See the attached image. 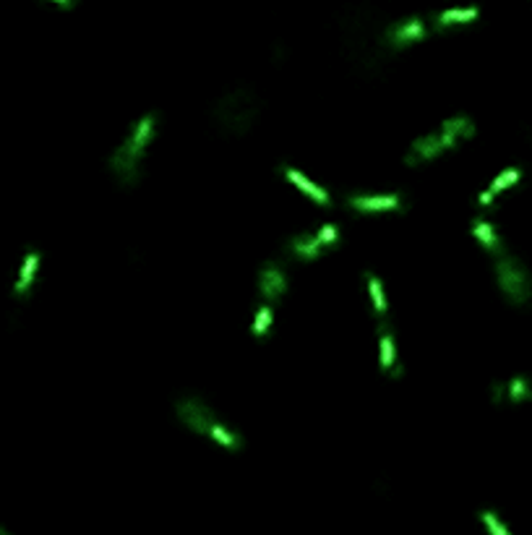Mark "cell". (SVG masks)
Listing matches in <instances>:
<instances>
[{
    "label": "cell",
    "instance_id": "obj_11",
    "mask_svg": "<svg viewBox=\"0 0 532 535\" xmlns=\"http://www.w3.org/2000/svg\"><path fill=\"white\" fill-rule=\"evenodd\" d=\"M493 400L501 402V400H509L511 405H522L532 400V381L524 379V376H514L509 379L506 384H496L493 387Z\"/></svg>",
    "mask_w": 532,
    "mask_h": 535
},
{
    "label": "cell",
    "instance_id": "obj_19",
    "mask_svg": "<svg viewBox=\"0 0 532 535\" xmlns=\"http://www.w3.org/2000/svg\"><path fill=\"white\" fill-rule=\"evenodd\" d=\"M480 520H483V525L488 527V533L491 535H511L506 530V525L501 523L493 512H483V514H480Z\"/></svg>",
    "mask_w": 532,
    "mask_h": 535
},
{
    "label": "cell",
    "instance_id": "obj_12",
    "mask_svg": "<svg viewBox=\"0 0 532 535\" xmlns=\"http://www.w3.org/2000/svg\"><path fill=\"white\" fill-rule=\"evenodd\" d=\"M522 180V170L520 167H506L504 173H498L496 178L491 180V186L477 196V204L480 206H493V202H496V196L498 193H504L506 188H511V186H517Z\"/></svg>",
    "mask_w": 532,
    "mask_h": 535
},
{
    "label": "cell",
    "instance_id": "obj_14",
    "mask_svg": "<svg viewBox=\"0 0 532 535\" xmlns=\"http://www.w3.org/2000/svg\"><path fill=\"white\" fill-rule=\"evenodd\" d=\"M379 363L384 373H400V356H397V340H394V332L389 327H381L379 334Z\"/></svg>",
    "mask_w": 532,
    "mask_h": 535
},
{
    "label": "cell",
    "instance_id": "obj_8",
    "mask_svg": "<svg viewBox=\"0 0 532 535\" xmlns=\"http://www.w3.org/2000/svg\"><path fill=\"white\" fill-rule=\"evenodd\" d=\"M347 206L357 214H389L402 209V199L397 193H353Z\"/></svg>",
    "mask_w": 532,
    "mask_h": 535
},
{
    "label": "cell",
    "instance_id": "obj_4",
    "mask_svg": "<svg viewBox=\"0 0 532 535\" xmlns=\"http://www.w3.org/2000/svg\"><path fill=\"white\" fill-rule=\"evenodd\" d=\"M496 282L501 287V293L511 306H527L532 300V277L527 272V266L511 256V253H498L496 256Z\"/></svg>",
    "mask_w": 532,
    "mask_h": 535
},
{
    "label": "cell",
    "instance_id": "obj_15",
    "mask_svg": "<svg viewBox=\"0 0 532 535\" xmlns=\"http://www.w3.org/2000/svg\"><path fill=\"white\" fill-rule=\"evenodd\" d=\"M470 230H473L475 240H477V243H480L488 253H493V256L504 253V240H501V235H498L496 225H491V222L483 220V217H475Z\"/></svg>",
    "mask_w": 532,
    "mask_h": 535
},
{
    "label": "cell",
    "instance_id": "obj_20",
    "mask_svg": "<svg viewBox=\"0 0 532 535\" xmlns=\"http://www.w3.org/2000/svg\"><path fill=\"white\" fill-rule=\"evenodd\" d=\"M50 3H55L60 8H73V0H50Z\"/></svg>",
    "mask_w": 532,
    "mask_h": 535
},
{
    "label": "cell",
    "instance_id": "obj_9",
    "mask_svg": "<svg viewBox=\"0 0 532 535\" xmlns=\"http://www.w3.org/2000/svg\"><path fill=\"white\" fill-rule=\"evenodd\" d=\"M326 251L329 249L324 246L319 230H303L287 240V253L297 262H319Z\"/></svg>",
    "mask_w": 532,
    "mask_h": 535
},
{
    "label": "cell",
    "instance_id": "obj_18",
    "mask_svg": "<svg viewBox=\"0 0 532 535\" xmlns=\"http://www.w3.org/2000/svg\"><path fill=\"white\" fill-rule=\"evenodd\" d=\"M274 327V309L272 303H261L256 313H253V321H250V334L256 337V340H266L269 332H272Z\"/></svg>",
    "mask_w": 532,
    "mask_h": 535
},
{
    "label": "cell",
    "instance_id": "obj_6",
    "mask_svg": "<svg viewBox=\"0 0 532 535\" xmlns=\"http://www.w3.org/2000/svg\"><path fill=\"white\" fill-rule=\"evenodd\" d=\"M428 35H431V26H428L426 19L410 16V19H402V21H397V24H391L386 29V45L394 50H404L428 39Z\"/></svg>",
    "mask_w": 532,
    "mask_h": 535
},
{
    "label": "cell",
    "instance_id": "obj_10",
    "mask_svg": "<svg viewBox=\"0 0 532 535\" xmlns=\"http://www.w3.org/2000/svg\"><path fill=\"white\" fill-rule=\"evenodd\" d=\"M282 175H284V180H287V183H293L300 193H306L313 204H319V206H329L331 204L329 191L324 188V186H319V183H313V180L308 178L306 173H300L297 167H284Z\"/></svg>",
    "mask_w": 532,
    "mask_h": 535
},
{
    "label": "cell",
    "instance_id": "obj_17",
    "mask_svg": "<svg viewBox=\"0 0 532 535\" xmlns=\"http://www.w3.org/2000/svg\"><path fill=\"white\" fill-rule=\"evenodd\" d=\"M366 287H368V298H371V306H373V313L376 316H386V311H389V300H386V290H384V282H381V277L376 274H366Z\"/></svg>",
    "mask_w": 532,
    "mask_h": 535
},
{
    "label": "cell",
    "instance_id": "obj_7",
    "mask_svg": "<svg viewBox=\"0 0 532 535\" xmlns=\"http://www.w3.org/2000/svg\"><path fill=\"white\" fill-rule=\"evenodd\" d=\"M290 290V277L279 262H266L259 269V295L264 303H279Z\"/></svg>",
    "mask_w": 532,
    "mask_h": 535
},
{
    "label": "cell",
    "instance_id": "obj_21",
    "mask_svg": "<svg viewBox=\"0 0 532 535\" xmlns=\"http://www.w3.org/2000/svg\"><path fill=\"white\" fill-rule=\"evenodd\" d=\"M0 535H8V533H6V530H3V527H0Z\"/></svg>",
    "mask_w": 532,
    "mask_h": 535
},
{
    "label": "cell",
    "instance_id": "obj_3",
    "mask_svg": "<svg viewBox=\"0 0 532 535\" xmlns=\"http://www.w3.org/2000/svg\"><path fill=\"white\" fill-rule=\"evenodd\" d=\"M256 115H259V102L246 89H235L227 97H222L214 110V120L219 123V128L227 133H235V136L248 131Z\"/></svg>",
    "mask_w": 532,
    "mask_h": 535
},
{
    "label": "cell",
    "instance_id": "obj_1",
    "mask_svg": "<svg viewBox=\"0 0 532 535\" xmlns=\"http://www.w3.org/2000/svg\"><path fill=\"white\" fill-rule=\"evenodd\" d=\"M157 133H159V115L157 113H146L130 126L128 136L118 144V149L110 157V170L120 186L133 188L141 180L144 159H146V152L152 149Z\"/></svg>",
    "mask_w": 532,
    "mask_h": 535
},
{
    "label": "cell",
    "instance_id": "obj_2",
    "mask_svg": "<svg viewBox=\"0 0 532 535\" xmlns=\"http://www.w3.org/2000/svg\"><path fill=\"white\" fill-rule=\"evenodd\" d=\"M475 133H477V128H475V120L470 115H451V118L441 120L433 131L417 136L410 144V149L404 155V162L410 167L436 162L444 155H449L451 149H457L460 144L473 139Z\"/></svg>",
    "mask_w": 532,
    "mask_h": 535
},
{
    "label": "cell",
    "instance_id": "obj_16",
    "mask_svg": "<svg viewBox=\"0 0 532 535\" xmlns=\"http://www.w3.org/2000/svg\"><path fill=\"white\" fill-rule=\"evenodd\" d=\"M477 19H480V11H477V8H446V11L436 13L433 26H436V29H451V26L473 24Z\"/></svg>",
    "mask_w": 532,
    "mask_h": 535
},
{
    "label": "cell",
    "instance_id": "obj_13",
    "mask_svg": "<svg viewBox=\"0 0 532 535\" xmlns=\"http://www.w3.org/2000/svg\"><path fill=\"white\" fill-rule=\"evenodd\" d=\"M39 264H42V256L39 251H26L24 262H21V269H19V277H16V285H13V295L16 298H24L29 295V290L35 285L37 272H39Z\"/></svg>",
    "mask_w": 532,
    "mask_h": 535
},
{
    "label": "cell",
    "instance_id": "obj_5",
    "mask_svg": "<svg viewBox=\"0 0 532 535\" xmlns=\"http://www.w3.org/2000/svg\"><path fill=\"white\" fill-rule=\"evenodd\" d=\"M175 413H177V420H180L183 426L190 428V431L199 434V436H206V439L214 434V428L222 423V420L217 418V413L212 410V405H206L201 397H196V394L180 397L175 402Z\"/></svg>",
    "mask_w": 532,
    "mask_h": 535
}]
</instances>
